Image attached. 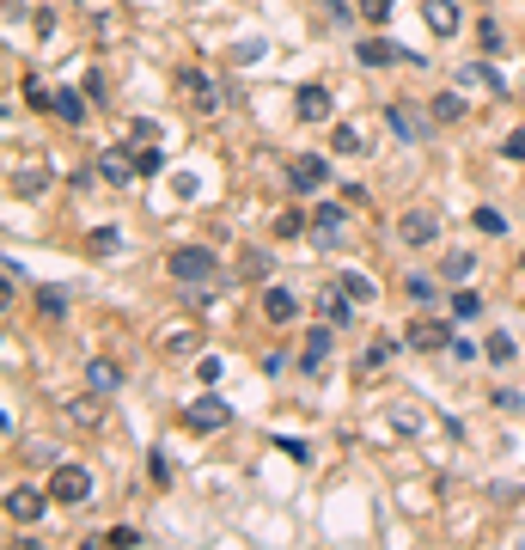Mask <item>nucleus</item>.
Segmentation results:
<instances>
[{
    "mask_svg": "<svg viewBox=\"0 0 525 550\" xmlns=\"http://www.w3.org/2000/svg\"><path fill=\"white\" fill-rule=\"evenodd\" d=\"M171 86L183 92V104H190L196 117H214V110H226V104H232V92H226L221 80H208L202 67H178V74H171Z\"/></svg>",
    "mask_w": 525,
    "mask_h": 550,
    "instance_id": "obj_1",
    "label": "nucleus"
},
{
    "mask_svg": "<svg viewBox=\"0 0 525 550\" xmlns=\"http://www.w3.org/2000/svg\"><path fill=\"white\" fill-rule=\"evenodd\" d=\"M92 471L86 465H56V477H49V502H61V508H86L92 502Z\"/></svg>",
    "mask_w": 525,
    "mask_h": 550,
    "instance_id": "obj_2",
    "label": "nucleus"
},
{
    "mask_svg": "<svg viewBox=\"0 0 525 550\" xmlns=\"http://www.w3.org/2000/svg\"><path fill=\"white\" fill-rule=\"evenodd\" d=\"M165 264H171V282L196 287V282H208V275L221 269V257H214V251H202V244H178V251H171Z\"/></svg>",
    "mask_w": 525,
    "mask_h": 550,
    "instance_id": "obj_3",
    "label": "nucleus"
},
{
    "mask_svg": "<svg viewBox=\"0 0 525 550\" xmlns=\"http://www.w3.org/2000/svg\"><path fill=\"white\" fill-rule=\"evenodd\" d=\"M355 61H361V67H397V61H416V67H422L427 56H409L404 43H391V37H366L361 49H355Z\"/></svg>",
    "mask_w": 525,
    "mask_h": 550,
    "instance_id": "obj_4",
    "label": "nucleus"
},
{
    "mask_svg": "<svg viewBox=\"0 0 525 550\" xmlns=\"http://www.w3.org/2000/svg\"><path fill=\"white\" fill-rule=\"evenodd\" d=\"M404 343L416 348V355H434V348H452V330H446L440 318H409Z\"/></svg>",
    "mask_w": 525,
    "mask_h": 550,
    "instance_id": "obj_5",
    "label": "nucleus"
},
{
    "mask_svg": "<svg viewBox=\"0 0 525 550\" xmlns=\"http://www.w3.org/2000/svg\"><path fill=\"white\" fill-rule=\"evenodd\" d=\"M312 244H318V251H336V244H343V202H318V214H312Z\"/></svg>",
    "mask_w": 525,
    "mask_h": 550,
    "instance_id": "obj_6",
    "label": "nucleus"
},
{
    "mask_svg": "<svg viewBox=\"0 0 525 550\" xmlns=\"http://www.w3.org/2000/svg\"><path fill=\"white\" fill-rule=\"evenodd\" d=\"M6 514H13L19 526H37L43 520V489L37 483H13L6 489Z\"/></svg>",
    "mask_w": 525,
    "mask_h": 550,
    "instance_id": "obj_7",
    "label": "nucleus"
},
{
    "mask_svg": "<svg viewBox=\"0 0 525 550\" xmlns=\"http://www.w3.org/2000/svg\"><path fill=\"white\" fill-rule=\"evenodd\" d=\"M397 239L416 251V244H434L440 239V214H427V208H409L404 221H397Z\"/></svg>",
    "mask_w": 525,
    "mask_h": 550,
    "instance_id": "obj_8",
    "label": "nucleus"
},
{
    "mask_svg": "<svg viewBox=\"0 0 525 550\" xmlns=\"http://www.w3.org/2000/svg\"><path fill=\"white\" fill-rule=\"evenodd\" d=\"M287 183H293L300 196H312V190H324V183H330V165H324L318 153H300V160L287 165Z\"/></svg>",
    "mask_w": 525,
    "mask_h": 550,
    "instance_id": "obj_9",
    "label": "nucleus"
},
{
    "mask_svg": "<svg viewBox=\"0 0 525 550\" xmlns=\"http://www.w3.org/2000/svg\"><path fill=\"white\" fill-rule=\"evenodd\" d=\"M183 422H190V428H202V434H214V428L232 422V404H226V398H196V404L183 410Z\"/></svg>",
    "mask_w": 525,
    "mask_h": 550,
    "instance_id": "obj_10",
    "label": "nucleus"
},
{
    "mask_svg": "<svg viewBox=\"0 0 525 550\" xmlns=\"http://www.w3.org/2000/svg\"><path fill=\"white\" fill-rule=\"evenodd\" d=\"M43 190H49V165H43V160H25L19 171H13V196H19V202H37Z\"/></svg>",
    "mask_w": 525,
    "mask_h": 550,
    "instance_id": "obj_11",
    "label": "nucleus"
},
{
    "mask_svg": "<svg viewBox=\"0 0 525 550\" xmlns=\"http://www.w3.org/2000/svg\"><path fill=\"white\" fill-rule=\"evenodd\" d=\"M330 110H336V104H330V86H300V92H293V117L300 122H324Z\"/></svg>",
    "mask_w": 525,
    "mask_h": 550,
    "instance_id": "obj_12",
    "label": "nucleus"
},
{
    "mask_svg": "<svg viewBox=\"0 0 525 550\" xmlns=\"http://www.w3.org/2000/svg\"><path fill=\"white\" fill-rule=\"evenodd\" d=\"M86 391H98V398L122 391V367L110 361V355H92V361H86Z\"/></svg>",
    "mask_w": 525,
    "mask_h": 550,
    "instance_id": "obj_13",
    "label": "nucleus"
},
{
    "mask_svg": "<svg viewBox=\"0 0 525 550\" xmlns=\"http://www.w3.org/2000/svg\"><path fill=\"white\" fill-rule=\"evenodd\" d=\"M98 178H104V183L141 178V171H135V153H129V147H104V153H98Z\"/></svg>",
    "mask_w": 525,
    "mask_h": 550,
    "instance_id": "obj_14",
    "label": "nucleus"
},
{
    "mask_svg": "<svg viewBox=\"0 0 525 550\" xmlns=\"http://www.w3.org/2000/svg\"><path fill=\"white\" fill-rule=\"evenodd\" d=\"M458 86H477V92H495V99H507V80L489 67V61H470V67H458Z\"/></svg>",
    "mask_w": 525,
    "mask_h": 550,
    "instance_id": "obj_15",
    "label": "nucleus"
},
{
    "mask_svg": "<svg viewBox=\"0 0 525 550\" xmlns=\"http://www.w3.org/2000/svg\"><path fill=\"white\" fill-rule=\"evenodd\" d=\"M385 117H391V129H397V141H422L427 135V117H416V110H409V104H391V110H385Z\"/></svg>",
    "mask_w": 525,
    "mask_h": 550,
    "instance_id": "obj_16",
    "label": "nucleus"
},
{
    "mask_svg": "<svg viewBox=\"0 0 525 550\" xmlns=\"http://www.w3.org/2000/svg\"><path fill=\"white\" fill-rule=\"evenodd\" d=\"M61 416H67V422H80V428H98L104 422V398H98V391H92V398H67Z\"/></svg>",
    "mask_w": 525,
    "mask_h": 550,
    "instance_id": "obj_17",
    "label": "nucleus"
},
{
    "mask_svg": "<svg viewBox=\"0 0 525 550\" xmlns=\"http://www.w3.org/2000/svg\"><path fill=\"white\" fill-rule=\"evenodd\" d=\"M262 312H269V325H293V318H300V300H293L287 287H269V294H262Z\"/></svg>",
    "mask_w": 525,
    "mask_h": 550,
    "instance_id": "obj_18",
    "label": "nucleus"
},
{
    "mask_svg": "<svg viewBox=\"0 0 525 550\" xmlns=\"http://www.w3.org/2000/svg\"><path fill=\"white\" fill-rule=\"evenodd\" d=\"M422 13H427V31H434V37H452V31H458V0H427Z\"/></svg>",
    "mask_w": 525,
    "mask_h": 550,
    "instance_id": "obj_19",
    "label": "nucleus"
},
{
    "mask_svg": "<svg viewBox=\"0 0 525 550\" xmlns=\"http://www.w3.org/2000/svg\"><path fill=\"white\" fill-rule=\"evenodd\" d=\"M318 312L330 318V325H348V318H355V300L343 294V282H336V287H324V294H318Z\"/></svg>",
    "mask_w": 525,
    "mask_h": 550,
    "instance_id": "obj_20",
    "label": "nucleus"
},
{
    "mask_svg": "<svg viewBox=\"0 0 525 550\" xmlns=\"http://www.w3.org/2000/svg\"><path fill=\"white\" fill-rule=\"evenodd\" d=\"M336 282H343V294L355 306H373V300H379V282H373V275H361V269H343Z\"/></svg>",
    "mask_w": 525,
    "mask_h": 550,
    "instance_id": "obj_21",
    "label": "nucleus"
},
{
    "mask_svg": "<svg viewBox=\"0 0 525 550\" xmlns=\"http://www.w3.org/2000/svg\"><path fill=\"white\" fill-rule=\"evenodd\" d=\"M385 361H391V337H379V343H366L361 355H355V379H373Z\"/></svg>",
    "mask_w": 525,
    "mask_h": 550,
    "instance_id": "obj_22",
    "label": "nucleus"
},
{
    "mask_svg": "<svg viewBox=\"0 0 525 550\" xmlns=\"http://www.w3.org/2000/svg\"><path fill=\"white\" fill-rule=\"evenodd\" d=\"M324 361H330V330H312L305 348H300V367L305 373H324Z\"/></svg>",
    "mask_w": 525,
    "mask_h": 550,
    "instance_id": "obj_23",
    "label": "nucleus"
},
{
    "mask_svg": "<svg viewBox=\"0 0 525 550\" xmlns=\"http://www.w3.org/2000/svg\"><path fill=\"white\" fill-rule=\"evenodd\" d=\"M56 117L67 122V129H80V122H86V99L74 92V86H67V92H56Z\"/></svg>",
    "mask_w": 525,
    "mask_h": 550,
    "instance_id": "obj_24",
    "label": "nucleus"
},
{
    "mask_svg": "<svg viewBox=\"0 0 525 550\" xmlns=\"http://www.w3.org/2000/svg\"><path fill=\"white\" fill-rule=\"evenodd\" d=\"M117 244H122L117 226H92V233H86V251H92V257H117Z\"/></svg>",
    "mask_w": 525,
    "mask_h": 550,
    "instance_id": "obj_25",
    "label": "nucleus"
},
{
    "mask_svg": "<svg viewBox=\"0 0 525 550\" xmlns=\"http://www.w3.org/2000/svg\"><path fill=\"white\" fill-rule=\"evenodd\" d=\"M129 153H135V171H141V178H153V171H165V153H160V141H135L129 147Z\"/></svg>",
    "mask_w": 525,
    "mask_h": 550,
    "instance_id": "obj_26",
    "label": "nucleus"
},
{
    "mask_svg": "<svg viewBox=\"0 0 525 550\" xmlns=\"http://www.w3.org/2000/svg\"><path fill=\"white\" fill-rule=\"evenodd\" d=\"M427 104H434V110H427L434 122H458L465 117V99H458V92H440V99H427Z\"/></svg>",
    "mask_w": 525,
    "mask_h": 550,
    "instance_id": "obj_27",
    "label": "nucleus"
},
{
    "mask_svg": "<svg viewBox=\"0 0 525 550\" xmlns=\"http://www.w3.org/2000/svg\"><path fill=\"white\" fill-rule=\"evenodd\" d=\"M330 153H361V129L355 122H336L330 129Z\"/></svg>",
    "mask_w": 525,
    "mask_h": 550,
    "instance_id": "obj_28",
    "label": "nucleus"
},
{
    "mask_svg": "<svg viewBox=\"0 0 525 550\" xmlns=\"http://www.w3.org/2000/svg\"><path fill=\"white\" fill-rule=\"evenodd\" d=\"M452 318H483V294H470V287L458 282V294H452Z\"/></svg>",
    "mask_w": 525,
    "mask_h": 550,
    "instance_id": "obj_29",
    "label": "nucleus"
},
{
    "mask_svg": "<svg viewBox=\"0 0 525 550\" xmlns=\"http://www.w3.org/2000/svg\"><path fill=\"white\" fill-rule=\"evenodd\" d=\"M483 355H489V361H495V367H507V361H513V355H520V348H513V337H507V330H495V337H489V343H483Z\"/></svg>",
    "mask_w": 525,
    "mask_h": 550,
    "instance_id": "obj_30",
    "label": "nucleus"
},
{
    "mask_svg": "<svg viewBox=\"0 0 525 550\" xmlns=\"http://www.w3.org/2000/svg\"><path fill=\"white\" fill-rule=\"evenodd\" d=\"M470 269H477V251H452L446 257V282H470Z\"/></svg>",
    "mask_w": 525,
    "mask_h": 550,
    "instance_id": "obj_31",
    "label": "nucleus"
},
{
    "mask_svg": "<svg viewBox=\"0 0 525 550\" xmlns=\"http://www.w3.org/2000/svg\"><path fill=\"white\" fill-rule=\"evenodd\" d=\"M269 264H275V257H269V251H244L239 275H244V282H262V275H269Z\"/></svg>",
    "mask_w": 525,
    "mask_h": 550,
    "instance_id": "obj_32",
    "label": "nucleus"
},
{
    "mask_svg": "<svg viewBox=\"0 0 525 550\" xmlns=\"http://www.w3.org/2000/svg\"><path fill=\"white\" fill-rule=\"evenodd\" d=\"M160 348H165V355H190V348H196V330H190V325H183V330H165Z\"/></svg>",
    "mask_w": 525,
    "mask_h": 550,
    "instance_id": "obj_33",
    "label": "nucleus"
},
{
    "mask_svg": "<svg viewBox=\"0 0 525 550\" xmlns=\"http://www.w3.org/2000/svg\"><path fill=\"white\" fill-rule=\"evenodd\" d=\"M37 312L43 318H61V312H67V294H61V287H37Z\"/></svg>",
    "mask_w": 525,
    "mask_h": 550,
    "instance_id": "obj_34",
    "label": "nucleus"
},
{
    "mask_svg": "<svg viewBox=\"0 0 525 550\" xmlns=\"http://www.w3.org/2000/svg\"><path fill=\"white\" fill-rule=\"evenodd\" d=\"M171 196H178V202H196V196H202V178H196V171H178V178H171Z\"/></svg>",
    "mask_w": 525,
    "mask_h": 550,
    "instance_id": "obj_35",
    "label": "nucleus"
},
{
    "mask_svg": "<svg viewBox=\"0 0 525 550\" xmlns=\"http://www.w3.org/2000/svg\"><path fill=\"white\" fill-rule=\"evenodd\" d=\"M25 104H31V110H56V92L43 80H25Z\"/></svg>",
    "mask_w": 525,
    "mask_h": 550,
    "instance_id": "obj_36",
    "label": "nucleus"
},
{
    "mask_svg": "<svg viewBox=\"0 0 525 550\" xmlns=\"http://www.w3.org/2000/svg\"><path fill=\"white\" fill-rule=\"evenodd\" d=\"M293 233H305V214L300 208H282L275 214V239H293Z\"/></svg>",
    "mask_w": 525,
    "mask_h": 550,
    "instance_id": "obj_37",
    "label": "nucleus"
},
{
    "mask_svg": "<svg viewBox=\"0 0 525 550\" xmlns=\"http://www.w3.org/2000/svg\"><path fill=\"white\" fill-rule=\"evenodd\" d=\"M489 404H495V410H507V416H520V410H525V398H520L513 386H495V391H489Z\"/></svg>",
    "mask_w": 525,
    "mask_h": 550,
    "instance_id": "obj_38",
    "label": "nucleus"
},
{
    "mask_svg": "<svg viewBox=\"0 0 525 550\" xmlns=\"http://www.w3.org/2000/svg\"><path fill=\"white\" fill-rule=\"evenodd\" d=\"M355 13H361L366 25H385L391 19V0H355Z\"/></svg>",
    "mask_w": 525,
    "mask_h": 550,
    "instance_id": "obj_39",
    "label": "nucleus"
},
{
    "mask_svg": "<svg viewBox=\"0 0 525 550\" xmlns=\"http://www.w3.org/2000/svg\"><path fill=\"white\" fill-rule=\"evenodd\" d=\"M404 294H409L416 306H434V282H427V275H409V282H404Z\"/></svg>",
    "mask_w": 525,
    "mask_h": 550,
    "instance_id": "obj_40",
    "label": "nucleus"
},
{
    "mask_svg": "<svg viewBox=\"0 0 525 550\" xmlns=\"http://www.w3.org/2000/svg\"><path fill=\"white\" fill-rule=\"evenodd\" d=\"M129 141H160V122H153V117H135V122H129Z\"/></svg>",
    "mask_w": 525,
    "mask_h": 550,
    "instance_id": "obj_41",
    "label": "nucleus"
},
{
    "mask_svg": "<svg viewBox=\"0 0 525 550\" xmlns=\"http://www.w3.org/2000/svg\"><path fill=\"white\" fill-rule=\"evenodd\" d=\"M391 428H404V434H422V410H391Z\"/></svg>",
    "mask_w": 525,
    "mask_h": 550,
    "instance_id": "obj_42",
    "label": "nucleus"
},
{
    "mask_svg": "<svg viewBox=\"0 0 525 550\" xmlns=\"http://www.w3.org/2000/svg\"><path fill=\"white\" fill-rule=\"evenodd\" d=\"M98 545H122V550H129V545H141V532H135V526H110Z\"/></svg>",
    "mask_w": 525,
    "mask_h": 550,
    "instance_id": "obj_43",
    "label": "nucleus"
},
{
    "mask_svg": "<svg viewBox=\"0 0 525 550\" xmlns=\"http://www.w3.org/2000/svg\"><path fill=\"white\" fill-rule=\"evenodd\" d=\"M147 471H153V483H171V459H165V452H153V459H147Z\"/></svg>",
    "mask_w": 525,
    "mask_h": 550,
    "instance_id": "obj_44",
    "label": "nucleus"
},
{
    "mask_svg": "<svg viewBox=\"0 0 525 550\" xmlns=\"http://www.w3.org/2000/svg\"><path fill=\"white\" fill-rule=\"evenodd\" d=\"M86 99H92V104H104V99H110V86H104V74H86Z\"/></svg>",
    "mask_w": 525,
    "mask_h": 550,
    "instance_id": "obj_45",
    "label": "nucleus"
},
{
    "mask_svg": "<svg viewBox=\"0 0 525 550\" xmlns=\"http://www.w3.org/2000/svg\"><path fill=\"white\" fill-rule=\"evenodd\" d=\"M257 56H269L262 43H239V49H232V61H239V67H251V61H257Z\"/></svg>",
    "mask_w": 525,
    "mask_h": 550,
    "instance_id": "obj_46",
    "label": "nucleus"
},
{
    "mask_svg": "<svg viewBox=\"0 0 525 550\" xmlns=\"http://www.w3.org/2000/svg\"><path fill=\"white\" fill-rule=\"evenodd\" d=\"M477 226H483V233H507V221L495 214V208H477Z\"/></svg>",
    "mask_w": 525,
    "mask_h": 550,
    "instance_id": "obj_47",
    "label": "nucleus"
},
{
    "mask_svg": "<svg viewBox=\"0 0 525 550\" xmlns=\"http://www.w3.org/2000/svg\"><path fill=\"white\" fill-rule=\"evenodd\" d=\"M275 447H282L287 459H300V465H305V459H312V452H305V441H293V434H282V441H275Z\"/></svg>",
    "mask_w": 525,
    "mask_h": 550,
    "instance_id": "obj_48",
    "label": "nucleus"
},
{
    "mask_svg": "<svg viewBox=\"0 0 525 550\" xmlns=\"http://www.w3.org/2000/svg\"><path fill=\"white\" fill-rule=\"evenodd\" d=\"M501 153H507V160H525V129H513V135H507Z\"/></svg>",
    "mask_w": 525,
    "mask_h": 550,
    "instance_id": "obj_49",
    "label": "nucleus"
},
{
    "mask_svg": "<svg viewBox=\"0 0 525 550\" xmlns=\"http://www.w3.org/2000/svg\"><path fill=\"white\" fill-rule=\"evenodd\" d=\"M196 373H202V386H214V379H221V355H202V367H196Z\"/></svg>",
    "mask_w": 525,
    "mask_h": 550,
    "instance_id": "obj_50",
    "label": "nucleus"
},
{
    "mask_svg": "<svg viewBox=\"0 0 525 550\" xmlns=\"http://www.w3.org/2000/svg\"><path fill=\"white\" fill-rule=\"evenodd\" d=\"M183 6H208V0H183Z\"/></svg>",
    "mask_w": 525,
    "mask_h": 550,
    "instance_id": "obj_51",
    "label": "nucleus"
},
{
    "mask_svg": "<svg viewBox=\"0 0 525 550\" xmlns=\"http://www.w3.org/2000/svg\"><path fill=\"white\" fill-rule=\"evenodd\" d=\"M520 264H525V251H520Z\"/></svg>",
    "mask_w": 525,
    "mask_h": 550,
    "instance_id": "obj_52",
    "label": "nucleus"
}]
</instances>
